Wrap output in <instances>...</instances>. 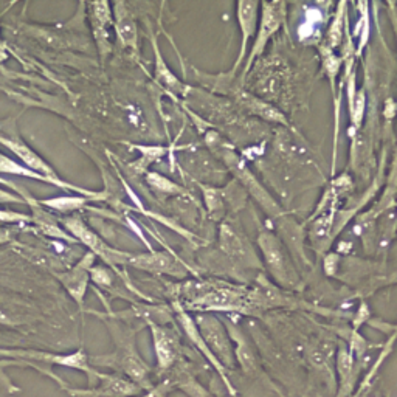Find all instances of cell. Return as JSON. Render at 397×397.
Instances as JSON below:
<instances>
[{"label":"cell","instance_id":"7402d4cb","mask_svg":"<svg viewBox=\"0 0 397 397\" xmlns=\"http://www.w3.org/2000/svg\"><path fill=\"white\" fill-rule=\"evenodd\" d=\"M345 4L339 5V11L335 14V19L332 22V25L329 27V32H327L326 36V47L331 49L334 51V49L340 47L341 39H343V30H345V25H343V16H345Z\"/></svg>","mask_w":397,"mask_h":397},{"label":"cell","instance_id":"d4e9b609","mask_svg":"<svg viewBox=\"0 0 397 397\" xmlns=\"http://www.w3.org/2000/svg\"><path fill=\"white\" fill-rule=\"evenodd\" d=\"M322 56H323V65H324V70L327 73V76L331 78V82L334 86V80L335 76H337L339 70H340V65H341V59L339 56H335V53L327 49L326 45L322 47Z\"/></svg>","mask_w":397,"mask_h":397},{"label":"cell","instance_id":"6da1fadb","mask_svg":"<svg viewBox=\"0 0 397 397\" xmlns=\"http://www.w3.org/2000/svg\"><path fill=\"white\" fill-rule=\"evenodd\" d=\"M0 144H4L5 148H8L14 156L19 157L22 162H24L25 168L28 170H32L37 174L44 175L45 179H49L53 182V187H58V188H63L67 191H72V193H78L82 197H87L89 201H104L108 194L106 193H95V191H89V189H84L81 187H75L72 183L64 182L63 179H59V175L56 174V171L53 170V168L45 162V160L37 156L36 152L28 146L25 141H22L20 137L10 129L6 125L0 123Z\"/></svg>","mask_w":397,"mask_h":397},{"label":"cell","instance_id":"484cf974","mask_svg":"<svg viewBox=\"0 0 397 397\" xmlns=\"http://www.w3.org/2000/svg\"><path fill=\"white\" fill-rule=\"evenodd\" d=\"M366 349H368V343H366V340L360 334L354 331L349 339V353L355 355L357 358H362L363 354L366 353Z\"/></svg>","mask_w":397,"mask_h":397},{"label":"cell","instance_id":"9c48e42d","mask_svg":"<svg viewBox=\"0 0 397 397\" xmlns=\"http://www.w3.org/2000/svg\"><path fill=\"white\" fill-rule=\"evenodd\" d=\"M151 327L152 340H154V349L160 370H168L174 363L179 351V339L171 329H166L162 324H157L154 320H148Z\"/></svg>","mask_w":397,"mask_h":397},{"label":"cell","instance_id":"7c38bea8","mask_svg":"<svg viewBox=\"0 0 397 397\" xmlns=\"http://www.w3.org/2000/svg\"><path fill=\"white\" fill-rule=\"evenodd\" d=\"M89 8H90L89 16L92 22V28H94L98 49L104 56L108 55L112 49L109 39V27L113 25L111 5L108 2H95V4H89Z\"/></svg>","mask_w":397,"mask_h":397},{"label":"cell","instance_id":"4dcf8cb0","mask_svg":"<svg viewBox=\"0 0 397 397\" xmlns=\"http://www.w3.org/2000/svg\"><path fill=\"white\" fill-rule=\"evenodd\" d=\"M0 323L13 324V317L8 314V312L4 310L2 308H0Z\"/></svg>","mask_w":397,"mask_h":397},{"label":"cell","instance_id":"ba28073f","mask_svg":"<svg viewBox=\"0 0 397 397\" xmlns=\"http://www.w3.org/2000/svg\"><path fill=\"white\" fill-rule=\"evenodd\" d=\"M258 11H259V2H238V5H236V16H238L239 28L242 33V41H241L239 56L236 58V63L233 64L230 73L227 75L228 78H233L236 70H238L239 65L244 63V59H246L247 56L248 41H250V37H253L256 32Z\"/></svg>","mask_w":397,"mask_h":397},{"label":"cell","instance_id":"5bb4252c","mask_svg":"<svg viewBox=\"0 0 397 397\" xmlns=\"http://www.w3.org/2000/svg\"><path fill=\"white\" fill-rule=\"evenodd\" d=\"M227 327H228V335H232V339L236 341L234 358L241 363L244 371L251 372L256 366V358H255L253 351L250 349L246 337H244V334L239 331L238 326L234 327L230 322H228Z\"/></svg>","mask_w":397,"mask_h":397},{"label":"cell","instance_id":"ffe728a7","mask_svg":"<svg viewBox=\"0 0 397 397\" xmlns=\"http://www.w3.org/2000/svg\"><path fill=\"white\" fill-rule=\"evenodd\" d=\"M154 50H156V75H157L158 81L162 82L163 86H166L168 89H171L174 92H180L182 90V82L177 78H175L170 68L166 67L163 58L160 56L156 41H154Z\"/></svg>","mask_w":397,"mask_h":397},{"label":"cell","instance_id":"f1b7e54d","mask_svg":"<svg viewBox=\"0 0 397 397\" xmlns=\"http://www.w3.org/2000/svg\"><path fill=\"white\" fill-rule=\"evenodd\" d=\"M337 265H339V255L331 253V255L326 256V259H324V272H326V275H329V277H332V275L337 272Z\"/></svg>","mask_w":397,"mask_h":397},{"label":"cell","instance_id":"cb8c5ba5","mask_svg":"<svg viewBox=\"0 0 397 397\" xmlns=\"http://www.w3.org/2000/svg\"><path fill=\"white\" fill-rule=\"evenodd\" d=\"M358 6H362V14L360 19L357 22V37H358V45H357V53H360L363 47L368 42L370 37V16H368V4H360Z\"/></svg>","mask_w":397,"mask_h":397},{"label":"cell","instance_id":"277c9868","mask_svg":"<svg viewBox=\"0 0 397 397\" xmlns=\"http://www.w3.org/2000/svg\"><path fill=\"white\" fill-rule=\"evenodd\" d=\"M259 8L263 10L261 25H259L258 34L255 37V44H253V47H251V51L247 58L246 67H244L242 81L246 80L250 67L253 65V61L264 51V49L267 47V44H269L273 34L281 28L282 22H286V16H287V6L282 2H273V4L263 2V4H259Z\"/></svg>","mask_w":397,"mask_h":397},{"label":"cell","instance_id":"4316f807","mask_svg":"<svg viewBox=\"0 0 397 397\" xmlns=\"http://www.w3.org/2000/svg\"><path fill=\"white\" fill-rule=\"evenodd\" d=\"M90 277L98 286L101 287H109L112 284V275L109 273V270H106L104 267H95V269H90Z\"/></svg>","mask_w":397,"mask_h":397},{"label":"cell","instance_id":"8fae6325","mask_svg":"<svg viewBox=\"0 0 397 397\" xmlns=\"http://www.w3.org/2000/svg\"><path fill=\"white\" fill-rule=\"evenodd\" d=\"M174 309H175V317H177V322H179L180 326L183 327V331H185L187 337H188L191 341H193V345H194L198 351H201V353L205 355V358H207V360L218 370V372L220 374V377H222L224 382H225V386L228 388V391H230L232 394H234V389L232 388L230 380H228V377H227L225 368L218 362V358H216L215 355H213V353L208 349V346L205 345V341L202 340L201 334H198V329H197V326H196V323H194V320L191 318V317L187 314V310H183L182 308L174 306Z\"/></svg>","mask_w":397,"mask_h":397},{"label":"cell","instance_id":"44dd1931","mask_svg":"<svg viewBox=\"0 0 397 397\" xmlns=\"http://www.w3.org/2000/svg\"><path fill=\"white\" fill-rule=\"evenodd\" d=\"M203 196H205V203H207L210 215L218 219L219 216H222V211L225 207V201H224V189H218L213 187H207V185H201Z\"/></svg>","mask_w":397,"mask_h":397},{"label":"cell","instance_id":"52a82bcc","mask_svg":"<svg viewBox=\"0 0 397 397\" xmlns=\"http://www.w3.org/2000/svg\"><path fill=\"white\" fill-rule=\"evenodd\" d=\"M220 248L234 263L248 267H261V261L251 248L250 242L230 222L220 225Z\"/></svg>","mask_w":397,"mask_h":397},{"label":"cell","instance_id":"d6986e66","mask_svg":"<svg viewBox=\"0 0 397 397\" xmlns=\"http://www.w3.org/2000/svg\"><path fill=\"white\" fill-rule=\"evenodd\" d=\"M89 201L87 197H68V196H61V197H55V198H50V201H41V205H45V207H49L51 210H56L61 213H70V211H76L84 207V203Z\"/></svg>","mask_w":397,"mask_h":397},{"label":"cell","instance_id":"3957f363","mask_svg":"<svg viewBox=\"0 0 397 397\" xmlns=\"http://www.w3.org/2000/svg\"><path fill=\"white\" fill-rule=\"evenodd\" d=\"M194 323L201 334L202 340L208 349L218 358V362L227 368L234 366V348L232 345L230 335H228L225 324L213 314H198L194 318Z\"/></svg>","mask_w":397,"mask_h":397},{"label":"cell","instance_id":"d6a6232c","mask_svg":"<svg viewBox=\"0 0 397 397\" xmlns=\"http://www.w3.org/2000/svg\"><path fill=\"white\" fill-rule=\"evenodd\" d=\"M362 396V391H357V394H354L353 397H360Z\"/></svg>","mask_w":397,"mask_h":397},{"label":"cell","instance_id":"5b68a950","mask_svg":"<svg viewBox=\"0 0 397 397\" xmlns=\"http://www.w3.org/2000/svg\"><path fill=\"white\" fill-rule=\"evenodd\" d=\"M64 227L75 236L76 239L81 241L84 246H87L90 248V253H94L95 256L98 255L106 264H109L112 267L127 265V259L131 253L109 247L108 244L99 238L95 232H92L80 218L76 216L67 218L64 220Z\"/></svg>","mask_w":397,"mask_h":397},{"label":"cell","instance_id":"4fadbf2b","mask_svg":"<svg viewBox=\"0 0 397 397\" xmlns=\"http://www.w3.org/2000/svg\"><path fill=\"white\" fill-rule=\"evenodd\" d=\"M113 16H115L113 28H115L121 45L139 53V30H137L134 16L129 11L127 5L123 2H117L113 5Z\"/></svg>","mask_w":397,"mask_h":397},{"label":"cell","instance_id":"ac0fdd59","mask_svg":"<svg viewBox=\"0 0 397 397\" xmlns=\"http://www.w3.org/2000/svg\"><path fill=\"white\" fill-rule=\"evenodd\" d=\"M0 172H2V174H11V175H20V177H27V179H33V180H41V182L50 183V185H53L51 180L45 179L44 175L37 174V172H34V171H32V170H28V168H25V166L19 165L18 162H14L13 158H10V157H6L5 154H2V152H0Z\"/></svg>","mask_w":397,"mask_h":397},{"label":"cell","instance_id":"9a60e30c","mask_svg":"<svg viewBox=\"0 0 397 397\" xmlns=\"http://www.w3.org/2000/svg\"><path fill=\"white\" fill-rule=\"evenodd\" d=\"M238 101H241V104L244 106V108L248 109L250 112L256 113V115H259V117H264L267 120L275 121V123L287 125V120H286L284 115H282L281 112H278L277 109L272 108V106L263 103L259 98L251 96L250 94H247V92H244V94H241L238 96Z\"/></svg>","mask_w":397,"mask_h":397},{"label":"cell","instance_id":"f546056e","mask_svg":"<svg viewBox=\"0 0 397 397\" xmlns=\"http://www.w3.org/2000/svg\"><path fill=\"white\" fill-rule=\"evenodd\" d=\"M5 202H18V203H22L24 201H20V198H18L14 194L8 193V191H5L0 188V203H5Z\"/></svg>","mask_w":397,"mask_h":397},{"label":"cell","instance_id":"7a4b0ae2","mask_svg":"<svg viewBox=\"0 0 397 397\" xmlns=\"http://www.w3.org/2000/svg\"><path fill=\"white\" fill-rule=\"evenodd\" d=\"M258 244L264 255V261L275 279L284 287H295L300 278H298V273L292 261H290L284 246L279 242L277 236L261 228L258 234Z\"/></svg>","mask_w":397,"mask_h":397},{"label":"cell","instance_id":"603a6c76","mask_svg":"<svg viewBox=\"0 0 397 397\" xmlns=\"http://www.w3.org/2000/svg\"><path fill=\"white\" fill-rule=\"evenodd\" d=\"M146 180L149 185L154 188L158 194H180L183 193V189L172 183L171 180H168L166 177H162V175L157 172H148Z\"/></svg>","mask_w":397,"mask_h":397},{"label":"cell","instance_id":"83f0119b","mask_svg":"<svg viewBox=\"0 0 397 397\" xmlns=\"http://www.w3.org/2000/svg\"><path fill=\"white\" fill-rule=\"evenodd\" d=\"M368 318H370L368 306H366L365 303H362L360 308H358V310H357V315H355V318H354V331H357L358 327H360Z\"/></svg>","mask_w":397,"mask_h":397},{"label":"cell","instance_id":"30bf717a","mask_svg":"<svg viewBox=\"0 0 397 397\" xmlns=\"http://www.w3.org/2000/svg\"><path fill=\"white\" fill-rule=\"evenodd\" d=\"M94 261L95 255L89 251L70 272H65L63 273V277H59L63 286L68 290V294L73 296V300L78 304H82L84 301V295H86L90 278V267L94 264Z\"/></svg>","mask_w":397,"mask_h":397},{"label":"cell","instance_id":"e0dca14e","mask_svg":"<svg viewBox=\"0 0 397 397\" xmlns=\"http://www.w3.org/2000/svg\"><path fill=\"white\" fill-rule=\"evenodd\" d=\"M337 371L340 379V394L339 397H345L348 391V385H351V379L354 376V355L349 353L345 346L339 348L337 354Z\"/></svg>","mask_w":397,"mask_h":397},{"label":"cell","instance_id":"8992f818","mask_svg":"<svg viewBox=\"0 0 397 397\" xmlns=\"http://www.w3.org/2000/svg\"><path fill=\"white\" fill-rule=\"evenodd\" d=\"M127 265H132L135 269L144 270L156 275H171V277L182 278L188 272V267L182 264L180 259L168 251H151V253L141 255H129Z\"/></svg>","mask_w":397,"mask_h":397},{"label":"cell","instance_id":"2e32d148","mask_svg":"<svg viewBox=\"0 0 397 397\" xmlns=\"http://www.w3.org/2000/svg\"><path fill=\"white\" fill-rule=\"evenodd\" d=\"M103 379L106 380L103 384V388L98 389L99 394L108 396V397H131V396H137L141 388L139 385L132 384V382H127L125 379H118V377H108L103 376Z\"/></svg>","mask_w":397,"mask_h":397},{"label":"cell","instance_id":"1f68e13d","mask_svg":"<svg viewBox=\"0 0 397 397\" xmlns=\"http://www.w3.org/2000/svg\"><path fill=\"white\" fill-rule=\"evenodd\" d=\"M8 239H10V233L0 228V244H4V242H6Z\"/></svg>","mask_w":397,"mask_h":397}]
</instances>
